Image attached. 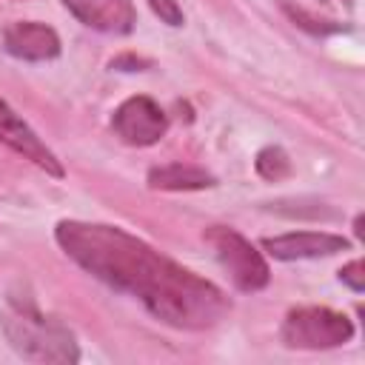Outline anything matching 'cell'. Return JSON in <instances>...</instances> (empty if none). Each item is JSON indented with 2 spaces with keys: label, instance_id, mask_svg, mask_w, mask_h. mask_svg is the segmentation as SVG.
Returning <instances> with one entry per match:
<instances>
[{
  "label": "cell",
  "instance_id": "obj_3",
  "mask_svg": "<svg viewBox=\"0 0 365 365\" xmlns=\"http://www.w3.org/2000/svg\"><path fill=\"white\" fill-rule=\"evenodd\" d=\"M354 322L334 308L325 305H302L285 314L279 339L285 348L297 351H325L339 348L354 339Z\"/></svg>",
  "mask_w": 365,
  "mask_h": 365
},
{
  "label": "cell",
  "instance_id": "obj_8",
  "mask_svg": "<svg viewBox=\"0 0 365 365\" xmlns=\"http://www.w3.org/2000/svg\"><path fill=\"white\" fill-rule=\"evenodd\" d=\"M3 46L11 57L17 60H29V63H43V60H54L60 54V37L51 26L46 23H34V20H23V23H11L3 31Z\"/></svg>",
  "mask_w": 365,
  "mask_h": 365
},
{
  "label": "cell",
  "instance_id": "obj_5",
  "mask_svg": "<svg viewBox=\"0 0 365 365\" xmlns=\"http://www.w3.org/2000/svg\"><path fill=\"white\" fill-rule=\"evenodd\" d=\"M111 128L123 143L143 148V145H154L165 137L168 117L151 97L137 94L117 106V111L111 117Z\"/></svg>",
  "mask_w": 365,
  "mask_h": 365
},
{
  "label": "cell",
  "instance_id": "obj_6",
  "mask_svg": "<svg viewBox=\"0 0 365 365\" xmlns=\"http://www.w3.org/2000/svg\"><path fill=\"white\" fill-rule=\"evenodd\" d=\"M0 143L9 145L14 154L31 160L37 168H43L51 177H63V165L54 157V151L37 137V131L0 97Z\"/></svg>",
  "mask_w": 365,
  "mask_h": 365
},
{
  "label": "cell",
  "instance_id": "obj_13",
  "mask_svg": "<svg viewBox=\"0 0 365 365\" xmlns=\"http://www.w3.org/2000/svg\"><path fill=\"white\" fill-rule=\"evenodd\" d=\"M365 265H362V259H351L348 265H342V271H339V279L354 291V294H362L365 291Z\"/></svg>",
  "mask_w": 365,
  "mask_h": 365
},
{
  "label": "cell",
  "instance_id": "obj_1",
  "mask_svg": "<svg viewBox=\"0 0 365 365\" xmlns=\"http://www.w3.org/2000/svg\"><path fill=\"white\" fill-rule=\"evenodd\" d=\"M54 240L83 271L108 288L140 299V305L163 325L180 331H205L231 311V299L222 288L191 268H182L125 228L60 220Z\"/></svg>",
  "mask_w": 365,
  "mask_h": 365
},
{
  "label": "cell",
  "instance_id": "obj_2",
  "mask_svg": "<svg viewBox=\"0 0 365 365\" xmlns=\"http://www.w3.org/2000/svg\"><path fill=\"white\" fill-rule=\"evenodd\" d=\"M0 328L9 345L34 362H77L80 348L74 334L57 319L37 308L29 294H11L0 311Z\"/></svg>",
  "mask_w": 365,
  "mask_h": 365
},
{
  "label": "cell",
  "instance_id": "obj_10",
  "mask_svg": "<svg viewBox=\"0 0 365 365\" xmlns=\"http://www.w3.org/2000/svg\"><path fill=\"white\" fill-rule=\"evenodd\" d=\"M148 185L157 191H200L217 185V180L200 165L168 163V165H154L148 171Z\"/></svg>",
  "mask_w": 365,
  "mask_h": 365
},
{
  "label": "cell",
  "instance_id": "obj_11",
  "mask_svg": "<svg viewBox=\"0 0 365 365\" xmlns=\"http://www.w3.org/2000/svg\"><path fill=\"white\" fill-rule=\"evenodd\" d=\"M254 168H257V174L262 180L277 182V180L291 174V160L279 145H265V148H259V154L254 160Z\"/></svg>",
  "mask_w": 365,
  "mask_h": 365
},
{
  "label": "cell",
  "instance_id": "obj_7",
  "mask_svg": "<svg viewBox=\"0 0 365 365\" xmlns=\"http://www.w3.org/2000/svg\"><path fill=\"white\" fill-rule=\"evenodd\" d=\"M262 248L274 259H317V257H331L339 251L351 248V240L331 234V231H291L279 237H265Z\"/></svg>",
  "mask_w": 365,
  "mask_h": 365
},
{
  "label": "cell",
  "instance_id": "obj_14",
  "mask_svg": "<svg viewBox=\"0 0 365 365\" xmlns=\"http://www.w3.org/2000/svg\"><path fill=\"white\" fill-rule=\"evenodd\" d=\"M148 6H151V11H154L163 23H168V26H182V9L177 6V0H148Z\"/></svg>",
  "mask_w": 365,
  "mask_h": 365
},
{
  "label": "cell",
  "instance_id": "obj_12",
  "mask_svg": "<svg viewBox=\"0 0 365 365\" xmlns=\"http://www.w3.org/2000/svg\"><path fill=\"white\" fill-rule=\"evenodd\" d=\"M285 11L294 17V23H297V26H302V29H311L314 34H331V31H339V29H342L339 23H331V20H317V17L305 14L302 9H291V6H285Z\"/></svg>",
  "mask_w": 365,
  "mask_h": 365
},
{
  "label": "cell",
  "instance_id": "obj_15",
  "mask_svg": "<svg viewBox=\"0 0 365 365\" xmlns=\"http://www.w3.org/2000/svg\"><path fill=\"white\" fill-rule=\"evenodd\" d=\"M354 234L362 237V217H356V222H354Z\"/></svg>",
  "mask_w": 365,
  "mask_h": 365
},
{
  "label": "cell",
  "instance_id": "obj_4",
  "mask_svg": "<svg viewBox=\"0 0 365 365\" xmlns=\"http://www.w3.org/2000/svg\"><path fill=\"white\" fill-rule=\"evenodd\" d=\"M202 240L211 245L217 262L222 265V271L240 291L254 294L268 285L271 268H268L265 257L240 231H234L228 225H211V228H205Z\"/></svg>",
  "mask_w": 365,
  "mask_h": 365
},
{
  "label": "cell",
  "instance_id": "obj_9",
  "mask_svg": "<svg viewBox=\"0 0 365 365\" xmlns=\"http://www.w3.org/2000/svg\"><path fill=\"white\" fill-rule=\"evenodd\" d=\"M63 3L80 23L106 34H128L137 23L131 0H63Z\"/></svg>",
  "mask_w": 365,
  "mask_h": 365
}]
</instances>
